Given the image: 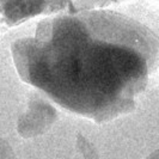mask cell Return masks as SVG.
I'll list each match as a JSON object with an SVG mask.
<instances>
[{"mask_svg": "<svg viewBox=\"0 0 159 159\" xmlns=\"http://www.w3.org/2000/svg\"><path fill=\"white\" fill-rule=\"evenodd\" d=\"M20 79L56 104L97 123L135 109L158 65V37L109 10L49 17L35 36L12 43Z\"/></svg>", "mask_w": 159, "mask_h": 159, "instance_id": "obj_1", "label": "cell"}, {"mask_svg": "<svg viewBox=\"0 0 159 159\" xmlns=\"http://www.w3.org/2000/svg\"><path fill=\"white\" fill-rule=\"evenodd\" d=\"M79 0H0V16L7 26L17 25L40 15H50L59 11L77 12Z\"/></svg>", "mask_w": 159, "mask_h": 159, "instance_id": "obj_2", "label": "cell"}, {"mask_svg": "<svg viewBox=\"0 0 159 159\" xmlns=\"http://www.w3.org/2000/svg\"><path fill=\"white\" fill-rule=\"evenodd\" d=\"M39 102L40 103H37V97H36L35 102H31L29 107L32 114L28 111L25 114V116L20 117L19 120L18 132L24 138H31V136L43 134L55 121V119H50V117H40V115L49 110L52 107L47 102L42 101L41 98L39 99Z\"/></svg>", "mask_w": 159, "mask_h": 159, "instance_id": "obj_3", "label": "cell"}, {"mask_svg": "<svg viewBox=\"0 0 159 159\" xmlns=\"http://www.w3.org/2000/svg\"><path fill=\"white\" fill-rule=\"evenodd\" d=\"M115 1H120V0H79L78 6H77V12L104 7V6H107L111 2H115Z\"/></svg>", "mask_w": 159, "mask_h": 159, "instance_id": "obj_4", "label": "cell"}, {"mask_svg": "<svg viewBox=\"0 0 159 159\" xmlns=\"http://www.w3.org/2000/svg\"><path fill=\"white\" fill-rule=\"evenodd\" d=\"M0 159H15V154L10 145L2 139H0Z\"/></svg>", "mask_w": 159, "mask_h": 159, "instance_id": "obj_5", "label": "cell"}, {"mask_svg": "<svg viewBox=\"0 0 159 159\" xmlns=\"http://www.w3.org/2000/svg\"><path fill=\"white\" fill-rule=\"evenodd\" d=\"M148 159H158V152H154Z\"/></svg>", "mask_w": 159, "mask_h": 159, "instance_id": "obj_6", "label": "cell"}]
</instances>
